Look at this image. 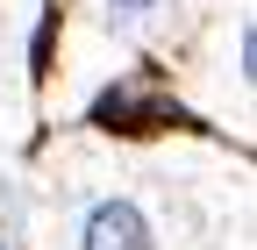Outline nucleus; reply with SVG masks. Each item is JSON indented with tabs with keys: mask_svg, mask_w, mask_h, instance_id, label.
Here are the masks:
<instances>
[{
	"mask_svg": "<svg viewBox=\"0 0 257 250\" xmlns=\"http://www.w3.org/2000/svg\"><path fill=\"white\" fill-rule=\"evenodd\" d=\"M79 250H157V229H150V214L128 200V193H107V200L86 207Z\"/></svg>",
	"mask_w": 257,
	"mask_h": 250,
	"instance_id": "obj_1",
	"label": "nucleus"
},
{
	"mask_svg": "<svg viewBox=\"0 0 257 250\" xmlns=\"http://www.w3.org/2000/svg\"><path fill=\"white\" fill-rule=\"evenodd\" d=\"M93 121H100V129H157V121H179V107L143 100L136 86H107L100 100H93Z\"/></svg>",
	"mask_w": 257,
	"mask_h": 250,
	"instance_id": "obj_2",
	"label": "nucleus"
},
{
	"mask_svg": "<svg viewBox=\"0 0 257 250\" xmlns=\"http://www.w3.org/2000/svg\"><path fill=\"white\" fill-rule=\"evenodd\" d=\"M107 8H114V15H150L157 0H107Z\"/></svg>",
	"mask_w": 257,
	"mask_h": 250,
	"instance_id": "obj_3",
	"label": "nucleus"
}]
</instances>
